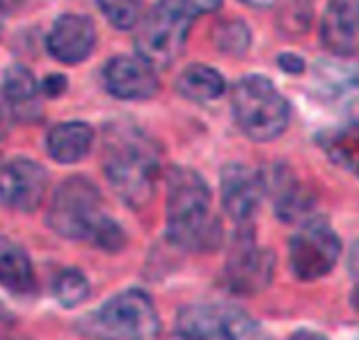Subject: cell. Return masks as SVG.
<instances>
[{"instance_id":"6da1fadb","label":"cell","mask_w":359,"mask_h":340,"mask_svg":"<svg viewBox=\"0 0 359 340\" xmlns=\"http://www.w3.org/2000/svg\"><path fill=\"white\" fill-rule=\"evenodd\" d=\"M105 177L116 196L130 208L151 202L160 175V158L154 141L133 124H114L103 145Z\"/></svg>"},{"instance_id":"7a4b0ae2","label":"cell","mask_w":359,"mask_h":340,"mask_svg":"<svg viewBox=\"0 0 359 340\" xmlns=\"http://www.w3.org/2000/svg\"><path fill=\"white\" fill-rule=\"evenodd\" d=\"M166 236L175 246L196 252L221 244V225L210 212V189L191 168L172 166L166 175Z\"/></svg>"},{"instance_id":"3957f363","label":"cell","mask_w":359,"mask_h":340,"mask_svg":"<svg viewBox=\"0 0 359 340\" xmlns=\"http://www.w3.org/2000/svg\"><path fill=\"white\" fill-rule=\"evenodd\" d=\"M221 0H158L154 11L141 21L135 44L139 57L154 67L175 63L187 42L194 19L202 13H212Z\"/></svg>"},{"instance_id":"277c9868","label":"cell","mask_w":359,"mask_h":340,"mask_svg":"<svg viewBox=\"0 0 359 340\" xmlns=\"http://www.w3.org/2000/svg\"><path fill=\"white\" fill-rule=\"evenodd\" d=\"M76 328L90 340H149L160 332V318L151 297L130 288L80 318Z\"/></svg>"},{"instance_id":"5b68a950","label":"cell","mask_w":359,"mask_h":340,"mask_svg":"<svg viewBox=\"0 0 359 340\" xmlns=\"http://www.w3.org/2000/svg\"><path fill=\"white\" fill-rule=\"evenodd\" d=\"M231 107L240 130L252 141L278 139L290 124L286 97L265 76L242 78L233 86Z\"/></svg>"},{"instance_id":"8992f818","label":"cell","mask_w":359,"mask_h":340,"mask_svg":"<svg viewBox=\"0 0 359 340\" xmlns=\"http://www.w3.org/2000/svg\"><path fill=\"white\" fill-rule=\"evenodd\" d=\"M168 340H269V336L252 315L236 305L200 303L179 311Z\"/></svg>"},{"instance_id":"52a82bcc","label":"cell","mask_w":359,"mask_h":340,"mask_svg":"<svg viewBox=\"0 0 359 340\" xmlns=\"http://www.w3.org/2000/svg\"><path fill=\"white\" fill-rule=\"evenodd\" d=\"M103 217L101 193L95 183L86 177H69L50 200L46 225L65 240H90Z\"/></svg>"},{"instance_id":"ba28073f","label":"cell","mask_w":359,"mask_h":340,"mask_svg":"<svg viewBox=\"0 0 359 340\" xmlns=\"http://www.w3.org/2000/svg\"><path fill=\"white\" fill-rule=\"evenodd\" d=\"M341 250L343 244L326 219H305L288 244L290 269L301 282H316L337 267Z\"/></svg>"},{"instance_id":"9c48e42d","label":"cell","mask_w":359,"mask_h":340,"mask_svg":"<svg viewBox=\"0 0 359 340\" xmlns=\"http://www.w3.org/2000/svg\"><path fill=\"white\" fill-rule=\"evenodd\" d=\"M273 271H276V257L269 250L257 246L252 231L250 229L246 231L242 227L223 271L227 290L238 297L259 294L271 284Z\"/></svg>"},{"instance_id":"30bf717a","label":"cell","mask_w":359,"mask_h":340,"mask_svg":"<svg viewBox=\"0 0 359 340\" xmlns=\"http://www.w3.org/2000/svg\"><path fill=\"white\" fill-rule=\"evenodd\" d=\"M265 193H267V183L257 170L244 164H227L223 168L221 202L227 217L236 225L246 227L252 221V217L261 208Z\"/></svg>"},{"instance_id":"8fae6325","label":"cell","mask_w":359,"mask_h":340,"mask_svg":"<svg viewBox=\"0 0 359 340\" xmlns=\"http://www.w3.org/2000/svg\"><path fill=\"white\" fill-rule=\"evenodd\" d=\"M46 185L48 175L34 160L17 158L0 166V202L13 210H36L46 193Z\"/></svg>"},{"instance_id":"7c38bea8","label":"cell","mask_w":359,"mask_h":340,"mask_svg":"<svg viewBox=\"0 0 359 340\" xmlns=\"http://www.w3.org/2000/svg\"><path fill=\"white\" fill-rule=\"evenodd\" d=\"M105 88L124 101L151 99L158 93V76L154 65L143 57H116L103 69Z\"/></svg>"},{"instance_id":"4fadbf2b","label":"cell","mask_w":359,"mask_h":340,"mask_svg":"<svg viewBox=\"0 0 359 340\" xmlns=\"http://www.w3.org/2000/svg\"><path fill=\"white\" fill-rule=\"evenodd\" d=\"M95 42H97V32L93 21L86 15H76V13L61 15L53 23L46 36L48 53L61 63L84 61L93 53Z\"/></svg>"},{"instance_id":"5bb4252c","label":"cell","mask_w":359,"mask_h":340,"mask_svg":"<svg viewBox=\"0 0 359 340\" xmlns=\"http://www.w3.org/2000/svg\"><path fill=\"white\" fill-rule=\"evenodd\" d=\"M322 44L337 57L359 53V0H328L322 19Z\"/></svg>"},{"instance_id":"9a60e30c","label":"cell","mask_w":359,"mask_h":340,"mask_svg":"<svg viewBox=\"0 0 359 340\" xmlns=\"http://www.w3.org/2000/svg\"><path fill=\"white\" fill-rule=\"evenodd\" d=\"M265 183L267 189H271L273 193V208L282 221L292 223L309 219V212L313 208V196L288 166H276L271 177L265 179Z\"/></svg>"},{"instance_id":"2e32d148","label":"cell","mask_w":359,"mask_h":340,"mask_svg":"<svg viewBox=\"0 0 359 340\" xmlns=\"http://www.w3.org/2000/svg\"><path fill=\"white\" fill-rule=\"evenodd\" d=\"M316 86L324 99L339 103L359 101V63L341 59H324L316 63Z\"/></svg>"},{"instance_id":"e0dca14e","label":"cell","mask_w":359,"mask_h":340,"mask_svg":"<svg viewBox=\"0 0 359 340\" xmlns=\"http://www.w3.org/2000/svg\"><path fill=\"white\" fill-rule=\"evenodd\" d=\"M93 141L95 132L86 122H63L48 132L46 151L59 164H76L88 156Z\"/></svg>"},{"instance_id":"ac0fdd59","label":"cell","mask_w":359,"mask_h":340,"mask_svg":"<svg viewBox=\"0 0 359 340\" xmlns=\"http://www.w3.org/2000/svg\"><path fill=\"white\" fill-rule=\"evenodd\" d=\"M34 267L27 252L0 236V286L13 294H27L34 290Z\"/></svg>"},{"instance_id":"d6986e66","label":"cell","mask_w":359,"mask_h":340,"mask_svg":"<svg viewBox=\"0 0 359 340\" xmlns=\"http://www.w3.org/2000/svg\"><path fill=\"white\" fill-rule=\"evenodd\" d=\"M177 90L196 103L215 101L225 93V78L210 65H189L177 78Z\"/></svg>"},{"instance_id":"ffe728a7","label":"cell","mask_w":359,"mask_h":340,"mask_svg":"<svg viewBox=\"0 0 359 340\" xmlns=\"http://www.w3.org/2000/svg\"><path fill=\"white\" fill-rule=\"evenodd\" d=\"M320 143L332 162L359 177V126L330 128L320 135Z\"/></svg>"},{"instance_id":"44dd1931","label":"cell","mask_w":359,"mask_h":340,"mask_svg":"<svg viewBox=\"0 0 359 340\" xmlns=\"http://www.w3.org/2000/svg\"><path fill=\"white\" fill-rule=\"evenodd\" d=\"M2 93L15 114H23V109L29 111L32 105H36L38 97V84L34 80V74L23 65H11L4 72Z\"/></svg>"},{"instance_id":"7402d4cb","label":"cell","mask_w":359,"mask_h":340,"mask_svg":"<svg viewBox=\"0 0 359 340\" xmlns=\"http://www.w3.org/2000/svg\"><path fill=\"white\" fill-rule=\"evenodd\" d=\"M53 294L59 301L61 307L65 309H74L80 303H84L90 294V284L86 280V276L74 267L63 269L55 282H53Z\"/></svg>"},{"instance_id":"603a6c76","label":"cell","mask_w":359,"mask_h":340,"mask_svg":"<svg viewBox=\"0 0 359 340\" xmlns=\"http://www.w3.org/2000/svg\"><path fill=\"white\" fill-rule=\"evenodd\" d=\"M105 19L118 29H130L141 21L143 0H97Z\"/></svg>"},{"instance_id":"cb8c5ba5","label":"cell","mask_w":359,"mask_h":340,"mask_svg":"<svg viewBox=\"0 0 359 340\" xmlns=\"http://www.w3.org/2000/svg\"><path fill=\"white\" fill-rule=\"evenodd\" d=\"M250 44V32L242 21H225L217 29V46L227 55H244Z\"/></svg>"},{"instance_id":"d4e9b609","label":"cell","mask_w":359,"mask_h":340,"mask_svg":"<svg viewBox=\"0 0 359 340\" xmlns=\"http://www.w3.org/2000/svg\"><path fill=\"white\" fill-rule=\"evenodd\" d=\"M90 242L97 248L105 250V252H120L124 248V244H126V233H124V229L114 219L103 217L99 221V225H97Z\"/></svg>"},{"instance_id":"484cf974","label":"cell","mask_w":359,"mask_h":340,"mask_svg":"<svg viewBox=\"0 0 359 340\" xmlns=\"http://www.w3.org/2000/svg\"><path fill=\"white\" fill-rule=\"evenodd\" d=\"M349 273H351V280H353V305L359 309V240L353 244L351 252H349Z\"/></svg>"},{"instance_id":"4316f807","label":"cell","mask_w":359,"mask_h":340,"mask_svg":"<svg viewBox=\"0 0 359 340\" xmlns=\"http://www.w3.org/2000/svg\"><path fill=\"white\" fill-rule=\"evenodd\" d=\"M278 63H280V67H282L286 74H303V72H305V61H303L299 55H292V53L280 55Z\"/></svg>"},{"instance_id":"83f0119b","label":"cell","mask_w":359,"mask_h":340,"mask_svg":"<svg viewBox=\"0 0 359 340\" xmlns=\"http://www.w3.org/2000/svg\"><path fill=\"white\" fill-rule=\"evenodd\" d=\"M65 86H67V80H65L63 76H57V74H53V76H48V78L44 80V93L50 95V97L63 93Z\"/></svg>"},{"instance_id":"f1b7e54d","label":"cell","mask_w":359,"mask_h":340,"mask_svg":"<svg viewBox=\"0 0 359 340\" xmlns=\"http://www.w3.org/2000/svg\"><path fill=\"white\" fill-rule=\"evenodd\" d=\"M8 126H11V109H8V101L4 93H0V139H4V135L8 132Z\"/></svg>"},{"instance_id":"f546056e","label":"cell","mask_w":359,"mask_h":340,"mask_svg":"<svg viewBox=\"0 0 359 340\" xmlns=\"http://www.w3.org/2000/svg\"><path fill=\"white\" fill-rule=\"evenodd\" d=\"M13 8H15V0H0V34H2L4 23H6Z\"/></svg>"},{"instance_id":"4dcf8cb0","label":"cell","mask_w":359,"mask_h":340,"mask_svg":"<svg viewBox=\"0 0 359 340\" xmlns=\"http://www.w3.org/2000/svg\"><path fill=\"white\" fill-rule=\"evenodd\" d=\"M288 340H328L322 332H316V330H299L294 332Z\"/></svg>"},{"instance_id":"1f68e13d","label":"cell","mask_w":359,"mask_h":340,"mask_svg":"<svg viewBox=\"0 0 359 340\" xmlns=\"http://www.w3.org/2000/svg\"><path fill=\"white\" fill-rule=\"evenodd\" d=\"M242 2H246V4H250V6H259V8H265V6H271L276 0H242Z\"/></svg>"}]
</instances>
